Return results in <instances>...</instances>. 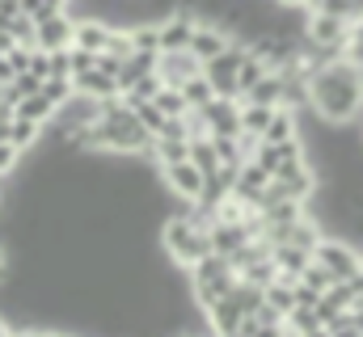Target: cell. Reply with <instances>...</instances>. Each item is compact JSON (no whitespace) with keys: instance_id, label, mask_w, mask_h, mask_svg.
<instances>
[{"instance_id":"1","label":"cell","mask_w":363,"mask_h":337,"mask_svg":"<svg viewBox=\"0 0 363 337\" xmlns=\"http://www.w3.org/2000/svg\"><path fill=\"white\" fill-rule=\"evenodd\" d=\"M313 110L330 122H355L363 114V68L355 59H338L313 76Z\"/></svg>"},{"instance_id":"2","label":"cell","mask_w":363,"mask_h":337,"mask_svg":"<svg viewBox=\"0 0 363 337\" xmlns=\"http://www.w3.org/2000/svg\"><path fill=\"white\" fill-rule=\"evenodd\" d=\"M161 249H165L169 261H178L182 270H190L194 261H203L207 253H216L211 249V228L194 219V207L186 215H169L161 224Z\"/></svg>"},{"instance_id":"3","label":"cell","mask_w":363,"mask_h":337,"mask_svg":"<svg viewBox=\"0 0 363 337\" xmlns=\"http://www.w3.org/2000/svg\"><path fill=\"white\" fill-rule=\"evenodd\" d=\"M190 291H194V304H203V308H211V304H220V299H228L233 295V287H237V265L224 257V253H207L203 261H194L190 270Z\"/></svg>"},{"instance_id":"4","label":"cell","mask_w":363,"mask_h":337,"mask_svg":"<svg viewBox=\"0 0 363 337\" xmlns=\"http://www.w3.org/2000/svg\"><path fill=\"white\" fill-rule=\"evenodd\" d=\"M313 257H317L321 265H330L338 282H351V278L363 270V253L355 249V245H347L342 236H325V241L317 245V253H313Z\"/></svg>"},{"instance_id":"5","label":"cell","mask_w":363,"mask_h":337,"mask_svg":"<svg viewBox=\"0 0 363 337\" xmlns=\"http://www.w3.org/2000/svg\"><path fill=\"white\" fill-rule=\"evenodd\" d=\"M351 30H355V21L334 17V13H313V8H308V42H317V47H342V51H347Z\"/></svg>"},{"instance_id":"6","label":"cell","mask_w":363,"mask_h":337,"mask_svg":"<svg viewBox=\"0 0 363 337\" xmlns=\"http://www.w3.org/2000/svg\"><path fill=\"white\" fill-rule=\"evenodd\" d=\"M161 181H165L178 198H190V202H199V198H203V190H207V173L194 165V161L165 165V168H161Z\"/></svg>"},{"instance_id":"7","label":"cell","mask_w":363,"mask_h":337,"mask_svg":"<svg viewBox=\"0 0 363 337\" xmlns=\"http://www.w3.org/2000/svg\"><path fill=\"white\" fill-rule=\"evenodd\" d=\"M199 17L194 13H169V17H161V51H190V42H194V34H199Z\"/></svg>"},{"instance_id":"8","label":"cell","mask_w":363,"mask_h":337,"mask_svg":"<svg viewBox=\"0 0 363 337\" xmlns=\"http://www.w3.org/2000/svg\"><path fill=\"white\" fill-rule=\"evenodd\" d=\"M72 42H77V17L72 13H51V17L38 21V42L34 47H43V51H68Z\"/></svg>"},{"instance_id":"9","label":"cell","mask_w":363,"mask_h":337,"mask_svg":"<svg viewBox=\"0 0 363 337\" xmlns=\"http://www.w3.org/2000/svg\"><path fill=\"white\" fill-rule=\"evenodd\" d=\"M203 114L211 122V135H241L245 131V122H241V97L237 101L233 97H216Z\"/></svg>"},{"instance_id":"10","label":"cell","mask_w":363,"mask_h":337,"mask_svg":"<svg viewBox=\"0 0 363 337\" xmlns=\"http://www.w3.org/2000/svg\"><path fill=\"white\" fill-rule=\"evenodd\" d=\"M161 76H165V84H186L190 76H199L203 72V59L194 55V51H161V68H157Z\"/></svg>"},{"instance_id":"11","label":"cell","mask_w":363,"mask_h":337,"mask_svg":"<svg viewBox=\"0 0 363 337\" xmlns=\"http://www.w3.org/2000/svg\"><path fill=\"white\" fill-rule=\"evenodd\" d=\"M250 241H258L250 224H211V249L224 253V257H233L237 249H245Z\"/></svg>"},{"instance_id":"12","label":"cell","mask_w":363,"mask_h":337,"mask_svg":"<svg viewBox=\"0 0 363 337\" xmlns=\"http://www.w3.org/2000/svg\"><path fill=\"white\" fill-rule=\"evenodd\" d=\"M241 325H245V312H241V308L233 304V295L207 308V329H211L216 337H224V333H237Z\"/></svg>"},{"instance_id":"13","label":"cell","mask_w":363,"mask_h":337,"mask_svg":"<svg viewBox=\"0 0 363 337\" xmlns=\"http://www.w3.org/2000/svg\"><path fill=\"white\" fill-rule=\"evenodd\" d=\"M274 261H279V278H283V282H300V274L313 265V249L279 245V249H274Z\"/></svg>"},{"instance_id":"14","label":"cell","mask_w":363,"mask_h":337,"mask_svg":"<svg viewBox=\"0 0 363 337\" xmlns=\"http://www.w3.org/2000/svg\"><path fill=\"white\" fill-rule=\"evenodd\" d=\"M161 68V55H148V51H135L127 64H123V72H118V88H123V97L135 88V84L144 81V76H152Z\"/></svg>"},{"instance_id":"15","label":"cell","mask_w":363,"mask_h":337,"mask_svg":"<svg viewBox=\"0 0 363 337\" xmlns=\"http://www.w3.org/2000/svg\"><path fill=\"white\" fill-rule=\"evenodd\" d=\"M72 47L93 51V55H106V51H110V25H106V21H93V17L77 21V42H72Z\"/></svg>"},{"instance_id":"16","label":"cell","mask_w":363,"mask_h":337,"mask_svg":"<svg viewBox=\"0 0 363 337\" xmlns=\"http://www.w3.org/2000/svg\"><path fill=\"white\" fill-rule=\"evenodd\" d=\"M300 135V114L296 110H287V105H279L271 118V127H267V135H262V144H287V139H296Z\"/></svg>"},{"instance_id":"17","label":"cell","mask_w":363,"mask_h":337,"mask_svg":"<svg viewBox=\"0 0 363 337\" xmlns=\"http://www.w3.org/2000/svg\"><path fill=\"white\" fill-rule=\"evenodd\" d=\"M55 114H60V105L47 97V93H34V97H26V101H17V114L13 118H30V122H55Z\"/></svg>"},{"instance_id":"18","label":"cell","mask_w":363,"mask_h":337,"mask_svg":"<svg viewBox=\"0 0 363 337\" xmlns=\"http://www.w3.org/2000/svg\"><path fill=\"white\" fill-rule=\"evenodd\" d=\"M274 110H279V105H258V101H245V97H241V122H245V131H250V135H267Z\"/></svg>"},{"instance_id":"19","label":"cell","mask_w":363,"mask_h":337,"mask_svg":"<svg viewBox=\"0 0 363 337\" xmlns=\"http://www.w3.org/2000/svg\"><path fill=\"white\" fill-rule=\"evenodd\" d=\"M131 42H135V51L161 55V21H135L131 25Z\"/></svg>"},{"instance_id":"20","label":"cell","mask_w":363,"mask_h":337,"mask_svg":"<svg viewBox=\"0 0 363 337\" xmlns=\"http://www.w3.org/2000/svg\"><path fill=\"white\" fill-rule=\"evenodd\" d=\"M267 76H271V64H262L258 55H250V59H245V68L237 72V88H241V97H250V93L267 81Z\"/></svg>"},{"instance_id":"21","label":"cell","mask_w":363,"mask_h":337,"mask_svg":"<svg viewBox=\"0 0 363 337\" xmlns=\"http://www.w3.org/2000/svg\"><path fill=\"white\" fill-rule=\"evenodd\" d=\"M182 93H186V101H190V110H207V105L216 101V84L207 81L203 72H199V76H190V81L182 84Z\"/></svg>"},{"instance_id":"22","label":"cell","mask_w":363,"mask_h":337,"mask_svg":"<svg viewBox=\"0 0 363 337\" xmlns=\"http://www.w3.org/2000/svg\"><path fill=\"white\" fill-rule=\"evenodd\" d=\"M190 161L203 168L207 177L224 168V165H220V152H216V139H211V135H207V139H190Z\"/></svg>"},{"instance_id":"23","label":"cell","mask_w":363,"mask_h":337,"mask_svg":"<svg viewBox=\"0 0 363 337\" xmlns=\"http://www.w3.org/2000/svg\"><path fill=\"white\" fill-rule=\"evenodd\" d=\"M267 304H271L274 312L287 321V316L296 312V282H283V278H279V282H271V287H267Z\"/></svg>"},{"instance_id":"24","label":"cell","mask_w":363,"mask_h":337,"mask_svg":"<svg viewBox=\"0 0 363 337\" xmlns=\"http://www.w3.org/2000/svg\"><path fill=\"white\" fill-rule=\"evenodd\" d=\"M47 135V127L43 122H30V118H13V144L21 148V152H30V148H38V139Z\"/></svg>"},{"instance_id":"25","label":"cell","mask_w":363,"mask_h":337,"mask_svg":"<svg viewBox=\"0 0 363 337\" xmlns=\"http://www.w3.org/2000/svg\"><path fill=\"white\" fill-rule=\"evenodd\" d=\"M300 282H304V287H313L317 295H325V291H334V287H338V278H334V270H330V265H321L317 257H313V265H308V270L300 274Z\"/></svg>"},{"instance_id":"26","label":"cell","mask_w":363,"mask_h":337,"mask_svg":"<svg viewBox=\"0 0 363 337\" xmlns=\"http://www.w3.org/2000/svg\"><path fill=\"white\" fill-rule=\"evenodd\" d=\"M157 105L165 110V118H186V114H190V101H186V93H182L178 84H165V88L157 93Z\"/></svg>"},{"instance_id":"27","label":"cell","mask_w":363,"mask_h":337,"mask_svg":"<svg viewBox=\"0 0 363 337\" xmlns=\"http://www.w3.org/2000/svg\"><path fill=\"white\" fill-rule=\"evenodd\" d=\"M245 101H258V105H283V72H271V76L258 84Z\"/></svg>"},{"instance_id":"28","label":"cell","mask_w":363,"mask_h":337,"mask_svg":"<svg viewBox=\"0 0 363 337\" xmlns=\"http://www.w3.org/2000/svg\"><path fill=\"white\" fill-rule=\"evenodd\" d=\"M34 93H43V81H38L34 72H21L13 84H4V101H13V105L26 101V97H34Z\"/></svg>"},{"instance_id":"29","label":"cell","mask_w":363,"mask_h":337,"mask_svg":"<svg viewBox=\"0 0 363 337\" xmlns=\"http://www.w3.org/2000/svg\"><path fill=\"white\" fill-rule=\"evenodd\" d=\"M161 88H165V76H161V72H152V76H144V81L127 93V101H131V105H140V101H157V93H161Z\"/></svg>"},{"instance_id":"30","label":"cell","mask_w":363,"mask_h":337,"mask_svg":"<svg viewBox=\"0 0 363 337\" xmlns=\"http://www.w3.org/2000/svg\"><path fill=\"white\" fill-rule=\"evenodd\" d=\"M135 114H140V122H144L152 135H161V131H165V122H169V118H165V110H161L157 101H140V105H135Z\"/></svg>"},{"instance_id":"31","label":"cell","mask_w":363,"mask_h":337,"mask_svg":"<svg viewBox=\"0 0 363 337\" xmlns=\"http://www.w3.org/2000/svg\"><path fill=\"white\" fill-rule=\"evenodd\" d=\"M182 122H186L190 139H207V135H211V122H207V114H203V110H190V114H186Z\"/></svg>"},{"instance_id":"32","label":"cell","mask_w":363,"mask_h":337,"mask_svg":"<svg viewBox=\"0 0 363 337\" xmlns=\"http://www.w3.org/2000/svg\"><path fill=\"white\" fill-rule=\"evenodd\" d=\"M30 72H34L38 81H51V51H43V47H34V59H30Z\"/></svg>"},{"instance_id":"33","label":"cell","mask_w":363,"mask_h":337,"mask_svg":"<svg viewBox=\"0 0 363 337\" xmlns=\"http://www.w3.org/2000/svg\"><path fill=\"white\" fill-rule=\"evenodd\" d=\"M17 76H21V72L13 68V59H9V55H0V84H13Z\"/></svg>"},{"instance_id":"34","label":"cell","mask_w":363,"mask_h":337,"mask_svg":"<svg viewBox=\"0 0 363 337\" xmlns=\"http://www.w3.org/2000/svg\"><path fill=\"white\" fill-rule=\"evenodd\" d=\"M283 8H313V0H279Z\"/></svg>"},{"instance_id":"35","label":"cell","mask_w":363,"mask_h":337,"mask_svg":"<svg viewBox=\"0 0 363 337\" xmlns=\"http://www.w3.org/2000/svg\"><path fill=\"white\" fill-rule=\"evenodd\" d=\"M304 337H330V329L321 325V329H313V333H304Z\"/></svg>"},{"instance_id":"36","label":"cell","mask_w":363,"mask_h":337,"mask_svg":"<svg viewBox=\"0 0 363 337\" xmlns=\"http://www.w3.org/2000/svg\"><path fill=\"white\" fill-rule=\"evenodd\" d=\"M224 337H250V333H245V329H237V333H224Z\"/></svg>"},{"instance_id":"37","label":"cell","mask_w":363,"mask_h":337,"mask_svg":"<svg viewBox=\"0 0 363 337\" xmlns=\"http://www.w3.org/2000/svg\"><path fill=\"white\" fill-rule=\"evenodd\" d=\"M355 122H363V114H359V118H355Z\"/></svg>"}]
</instances>
